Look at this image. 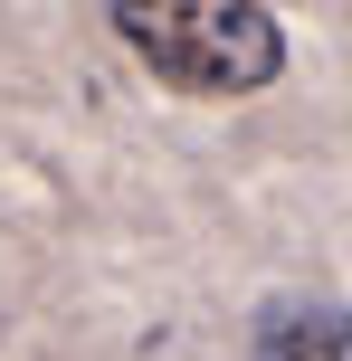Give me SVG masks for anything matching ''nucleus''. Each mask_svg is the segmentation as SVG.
I'll return each mask as SVG.
<instances>
[{"mask_svg": "<svg viewBox=\"0 0 352 361\" xmlns=\"http://www.w3.org/2000/svg\"><path fill=\"white\" fill-rule=\"evenodd\" d=\"M114 29L181 95H257L286 76V29L267 0H114Z\"/></svg>", "mask_w": 352, "mask_h": 361, "instance_id": "nucleus-1", "label": "nucleus"}, {"mask_svg": "<svg viewBox=\"0 0 352 361\" xmlns=\"http://www.w3.org/2000/svg\"><path fill=\"white\" fill-rule=\"evenodd\" d=\"M257 361H352V314H296L267 333Z\"/></svg>", "mask_w": 352, "mask_h": 361, "instance_id": "nucleus-2", "label": "nucleus"}]
</instances>
